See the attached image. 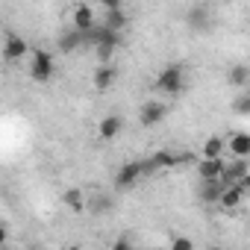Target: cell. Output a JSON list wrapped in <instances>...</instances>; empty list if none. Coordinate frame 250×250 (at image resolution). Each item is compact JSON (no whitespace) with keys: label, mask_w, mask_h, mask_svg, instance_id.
I'll return each mask as SVG.
<instances>
[{"label":"cell","mask_w":250,"mask_h":250,"mask_svg":"<svg viewBox=\"0 0 250 250\" xmlns=\"http://www.w3.org/2000/svg\"><path fill=\"white\" fill-rule=\"evenodd\" d=\"M227 83H229L232 88H247V83H250V68H247V65H232V68L227 71Z\"/></svg>","instance_id":"20"},{"label":"cell","mask_w":250,"mask_h":250,"mask_svg":"<svg viewBox=\"0 0 250 250\" xmlns=\"http://www.w3.org/2000/svg\"><path fill=\"white\" fill-rule=\"evenodd\" d=\"M186 21H188L191 30H206V27L212 24V12H209L206 6H191V9L186 12Z\"/></svg>","instance_id":"17"},{"label":"cell","mask_w":250,"mask_h":250,"mask_svg":"<svg viewBox=\"0 0 250 250\" xmlns=\"http://www.w3.org/2000/svg\"><path fill=\"white\" fill-rule=\"evenodd\" d=\"M121 130H124V118L121 115H103L100 124H97V139L100 142H112V139L121 136Z\"/></svg>","instance_id":"8"},{"label":"cell","mask_w":250,"mask_h":250,"mask_svg":"<svg viewBox=\"0 0 250 250\" xmlns=\"http://www.w3.org/2000/svg\"><path fill=\"white\" fill-rule=\"evenodd\" d=\"M53 71H56V62H53V53L50 50H33V56H30V77L36 80V83H47L50 77H53Z\"/></svg>","instance_id":"4"},{"label":"cell","mask_w":250,"mask_h":250,"mask_svg":"<svg viewBox=\"0 0 250 250\" xmlns=\"http://www.w3.org/2000/svg\"><path fill=\"white\" fill-rule=\"evenodd\" d=\"M224 188H227V186H224L221 180H218V183H203V186H200V200H203V203H218L221 194H224Z\"/></svg>","instance_id":"22"},{"label":"cell","mask_w":250,"mask_h":250,"mask_svg":"<svg viewBox=\"0 0 250 250\" xmlns=\"http://www.w3.org/2000/svg\"><path fill=\"white\" fill-rule=\"evenodd\" d=\"M247 174H250V162H247V159H232V162H227L221 183H224V186H238Z\"/></svg>","instance_id":"9"},{"label":"cell","mask_w":250,"mask_h":250,"mask_svg":"<svg viewBox=\"0 0 250 250\" xmlns=\"http://www.w3.org/2000/svg\"><path fill=\"white\" fill-rule=\"evenodd\" d=\"M118 44H121V33H115V30H109V27H103V24H97V27L85 36V47H94V50L100 53L103 65H106V59L118 50Z\"/></svg>","instance_id":"1"},{"label":"cell","mask_w":250,"mask_h":250,"mask_svg":"<svg viewBox=\"0 0 250 250\" xmlns=\"http://www.w3.org/2000/svg\"><path fill=\"white\" fill-rule=\"evenodd\" d=\"M27 250H39V247H27Z\"/></svg>","instance_id":"28"},{"label":"cell","mask_w":250,"mask_h":250,"mask_svg":"<svg viewBox=\"0 0 250 250\" xmlns=\"http://www.w3.org/2000/svg\"><path fill=\"white\" fill-rule=\"evenodd\" d=\"M227 147L232 159H250V133H232L227 139Z\"/></svg>","instance_id":"14"},{"label":"cell","mask_w":250,"mask_h":250,"mask_svg":"<svg viewBox=\"0 0 250 250\" xmlns=\"http://www.w3.org/2000/svg\"><path fill=\"white\" fill-rule=\"evenodd\" d=\"M68 250H83V247H77V244H71V247H68Z\"/></svg>","instance_id":"27"},{"label":"cell","mask_w":250,"mask_h":250,"mask_svg":"<svg viewBox=\"0 0 250 250\" xmlns=\"http://www.w3.org/2000/svg\"><path fill=\"white\" fill-rule=\"evenodd\" d=\"M62 200H65V206L71 209V212H85L88 209V200H85V194H83V188H68L65 194H62Z\"/></svg>","instance_id":"19"},{"label":"cell","mask_w":250,"mask_h":250,"mask_svg":"<svg viewBox=\"0 0 250 250\" xmlns=\"http://www.w3.org/2000/svg\"><path fill=\"white\" fill-rule=\"evenodd\" d=\"M232 109H235V115H250V88L241 91V94H235Z\"/></svg>","instance_id":"23"},{"label":"cell","mask_w":250,"mask_h":250,"mask_svg":"<svg viewBox=\"0 0 250 250\" xmlns=\"http://www.w3.org/2000/svg\"><path fill=\"white\" fill-rule=\"evenodd\" d=\"M168 250H194V241H191L188 235H174Z\"/></svg>","instance_id":"24"},{"label":"cell","mask_w":250,"mask_h":250,"mask_svg":"<svg viewBox=\"0 0 250 250\" xmlns=\"http://www.w3.org/2000/svg\"><path fill=\"white\" fill-rule=\"evenodd\" d=\"M224 168H227L224 159H200L197 162V174H200L203 183H218L224 177Z\"/></svg>","instance_id":"10"},{"label":"cell","mask_w":250,"mask_h":250,"mask_svg":"<svg viewBox=\"0 0 250 250\" xmlns=\"http://www.w3.org/2000/svg\"><path fill=\"white\" fill-rule=\"evenodd\" d=\"M165 115H168V106H165L162 100H147V103H142V109H139L142 127H156V124L165 121Z\"/></svg>","instance_id":"7"},{"label":"cell","mask_w":250,"mask_h":250,"mask_svg":"<svg viewBox=\"0 0 250 250\" xmlns=\"http://www.w3.org/2000/svg\"><path fill=\"white\" fill-rule=\"evenodd\" d=\"M88 209H91V215H109L115 209V197L106 194V191H94L88 197Z\"/></svg>","instance_id":"16"},{"label":"cell","mask_w":250,"mask_h":250,"mask_svg":"<svg viewBox=\"0 0 250 250\" xmlns=\"http://www.w3.org/2000/svg\"><path fill=\"white\" fill-rule=\"evenodd\" d=\"M112 250H136V247H133V241H130L127 235H121V238L112 244Z\"/></svg>","instance_id":"25"},{"label":"cell","mask_w":250,"mask_h":250,"mask_svg":"<svg viewBox=\"0 0 250 250\" xmlns=\"http://www.w3.org/2000/svg\"><path fill=\"white\" fill-rule=\"evenodd\" d=\"M156 88H159L162 94H171V97L183 94V88H186V71H183V65H168V68H162L159 77H156Z\"/></svg>","instance_id":"3"},{"label":"cell","mask_w":250,"mask_h":250,"mask_svg":"<svg viewBox=\"0 0 250 250\" xmlns=\"http://www.w3.org/2000/svg\"><path fill=\"white\" fill-rule=\"evenodd\" d=\"M27 53H30V44H27L24 36H18V33H6L3 36V56H6V62H21Z\"/></svg>","instance_id":"6"},{"label":"cell","mask_w":250,"mask_h":250,"mask_svg":"<svg viewBox=\"0 0 250 250\" xmlns=\"http://www.w3.org/2000/svg\"><path fill=\"white\" fill-rule=\"evenodd\" d=\"M224 147H227V142L221 136H209L203 142V159H221L224 156Z\"/></svg>","instance_id":"21"},{"label":"cell","mask_w":250,"mask_h":250,"mask_svg":"<svg viewBox=\"0 0 250 250\" xmlns=\"http://www.w3.org/2000/svg\"><path fill=\"white\" fill-rule=\"evenodd\" d=\"M209 250H221V247H209Z\"/></svg>","instance_id":"29"},{"label":"cell","mask_w":250,"mask_h":250,"mask_svg":"<svg viewBox=\"0 0 250 250\" xmlns=\"http://www.w3.org/2000/svg\"><path fill=\"white\" fill-rule=\"evenodd\" d=\"M238 188H241V191H244V194H247V191H250V174H247V177H244V180H241V183H238Z\"/></svg>","instance_id":"26"},{"label":"cell","mask_w":250,"mask_h":250,"mask_svg":"<svg viewBox=\"0 0 250 250\" xmlns=\"http://www.w3.org/2000/svg\"><path fill=\"white\" fill-rule=\"evenodd\" d=\"M97 24H100V21H97V15H94V6H88V3H77V6L71 9V27H74L77 33L88 36Z\"/></svg>","instance_id":"5"},{"label":"cell","mask_w":250,"mask_h":250,"mask_svg":"<svg viewBox=\"0 0 250 250\" xmlns=\"http://www.w3.org/2000/svg\"><path fill=\"white\" fill-rule=\"evenodd\" d=\"M241 200H244V191H241L238 186H227L224 194H221V200H218V206L227 209V212H235V209L241 206Z\"/></svg>","instance_id":"18"},{"label":"cell","mask_w":250,"mask_h":250,"mask_svg":"<svg viewBox=\"0 0 250 250\" xmlns=\"http://www.w3.org/2000/svg\"><path fill=\"white\" fill-rule=\"evenodd\" d=\"M147 174V159H133V162H124L115 174V188L118 191H130L142 177Z\"/></svg>","instance_id":"2"},{"label":"cell","mask_w":250,"mask_h":250,"mask_svg":"<svg viewBox=\"0 0 250 250\" xmlns=\"http://www.w3.org/2000/svg\"><path fill=\"white\" fill-rule=\"evenodd\" d=\"M56 47H59L62 53L80 50V47H85V36H83V33H77L74 27H68V30H62V33H59V39H56Z\"/></svg>","instance_id":"13"},{"label":"cell","mask_w":250,"mask_h":250,"mask_svg":"<svg viewBox=\"0 0 250 250\" xmlns=\"http://www.w3.org/2000/svg\"><path fill=\"white\" fill-rule=\"evenodd\" d=\"M100 24L109 27V30H115V33H121L124 24H127V12H124L118 3H106V6H103V21H100Z\"/></svg>","instance_id":"12"},{"label":"cell","mask_w":250,"mask_h":250,"mask_svg":"<svg viewBox=\"0 0 250 250\" xmlns=\"http://www.w3.org/2000/svg\"><path fill=\"white\" fill-rule=\"evenodd\" d=\"M91 83H94V88L97 91H109L115 83H118V68L112 65V62H106V65H100L97 71H94V77H91Z\"/></svg>","instance_id":"11"},{"label":"cell","mask_w":250,"mask_h":250,"mask_svg":"<svg viewBox=\"0 0 250 250\" xmlns=\"http://www.w3.org/2000/svg\"><path fill=\"white\" fill-rule=\"evenodd\" d=\"M180 162H183V156H174V153L159 150V153H153V156L147 159V174H153V171H168V168H174V165H180Z\"/></svg>","instance_id":"15"}]
</instances>
